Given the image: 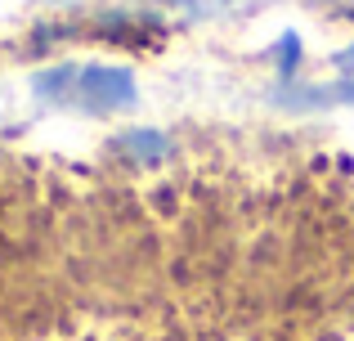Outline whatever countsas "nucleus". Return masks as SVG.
Here are the masks:
<instances>
[{"label":"nucleus","instance_id":"f257e3e1","mask_svg":"<svg viewBox=\"0 0 354 341\" xmlns=\"http://www.w3.org/2000/svg\"><path fill=\"white\" fill-rule=\"evenodd\" d=\"M81 95L95 108H113V104H130L135 99V81L121 68H90L81 72Z\"/></svg>","mask_w":354,"mask_h":341}]
</instances>
